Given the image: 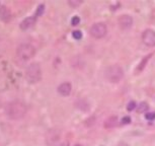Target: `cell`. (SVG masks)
I'll return each mask as SVG.
<instances>
[{
    "mask_svg": "<svg viewBox=\"0 0 155 146\" xmlns=\"http://www.w3.org/2000/svg\"><path fill=\"white\" fill-rule=\"evenodd\" d=\"M81 3H82V1H81V0H69V1H68V4L71 7H73V8L78 7Z\"/></svg>",
    "mask_w": 155,
    "mask_h": 146,
    "instance_id": "cell-13",
    "label": "cell"
},
{
    "mask_svg": "<svg viewBox=\"0 0 155 146\" xmlns=\"http://www.w3.org/2000/svg\"><path fill=\"white\" fill-rule=\"evenodd\" d=\"M16 54L19 59L26 61L34 56L36 49H34V47L33 45H31V44H21V45L17 47Z\"/></svg>",
    "mask_w": 155,
    "mask_h": 146,
    "instance_id": "cell-4",
    "label": "cell"
},
{
    "mask_svg": "<svg viewBox=\"0 0 155 146\" xmlns=\"http://www.w3.org/2000/svg\"><path fill=\"white\" fill-rule=\"evenodd\" d=\"M42 78V69L39 63H31L28 66L26 70V79L29 83H37Z\"/></svg>",
    "mask_w": 155,
    "mask_h": 146,
    "instance_id": "cell-2",
    "label": "cell"
},
{
    "mask_svg": "<svg viewBox=\"0 0 155 146\" xmlns=\"http://www.w3.org/2000/svg\"><path fill=\"white\" fill-rule=\"evenodd\" d=\"M118 23H119L120 28L122 29H128L132 26L133 24V18L131 15H128V14H123L119 17L118 19Z\"/></svg>",
    "mask_w": 155,
    "mask_h": 146,
    "instance_id": "cell-7",
    "label": "cell"
},
{
    "mask_svg": "<svg viewBox=\"0 0 155 146\" xmlns=\"http://www.w3.org/2000/svg\"><path fill=\"white\" fill-rule=\"evenodd\" d=\"M119 124V120H118L117 117L115 116H112V117H109L107 120L103 123V127L105 129H113V128H116Z\"/></svg>",
    "mask_w": 155,
    "mask_h": 146,
    "instance_id": "cell-11",
    "label": "cell"
},
{
    "mask_svg": "<svg viewBox=\"0 0 155 146\" xmlns=\"http://www.w3.org/2000/svg\"><path fill=\"white\" fill-rule=\"evenodd\" d=\"M107 26H105V23H94L89 29L90 36L94 39H102L103 37L107 34Z\"/></svg>",
    "mask_w": 155,
    "mask_h": 146,
    "instance_id": "cell-5",
    "label": "cell"
},
{
    "mask_svg": "<svg viewBox=\"0 0 155 146\" xmlns=\"http://www.w3.org/2000/svg\"><path fill=\"white\" fill-rule=\"evenodd\" d=\"M149 109V106L146 103H141L139 106H137V112L138 113H144Z\"/></svg>",
    "mask_w": 155,
    "mask_h": 146,
    "instance_id": "cell-12",
    "label": "cell"
},
{
    "mask_svg": "<svg viewBox=\"0 0 155 146\" xmlns=\"http://www.w3.org/2000/svg\"><path fill=\"white\" fill-rule=\"evenodd\" d=\"M72 36L75 40H80L82 38V33H81L80 31H74L72 33Z\"/></svg>",
    "mask_w": 155,
    "mask_h": 146,
    "instance_id": "cell-15",
    "label": "cell"
},
{
    "mask_svg": "<svg viewBox=\"0 0 155 146\" xmlns=\"http://www.w3.org/2000/svg\"><path fill=\"white\" fill-rule=\"evenodd\" d=\"M145 118L148 121H153L155 120V113H147L145 114Z\"/></svg>",
    "mask_w": 155,
    "mask_h": 146,
    "instance_id": "cell-17",
    "label": "cell"
},
{
    "mask_svg": "<svg viewBox=\"0 0 155 146\" xmlns=\"http://www.w3.org/2000/svg\"><path fill=\"white\" fill-rule=\"evenodd\" d=\"M74 146H82V145H81V144H75Z\"/></svg>",
    "mask_w": 155,
    "mask_h": 146,
    "instance_id": "cell-22",
    "label": "cell"
},
{
    "mask_svg": "<svg viewBox=\"0 0 155 146\" xmlns=\"http://www.w3.org/2000/svg\"><path fill=\"white\" fill-rule=\"evenodd\" d=\"M57 90L61 95L67 96L71 93V90H72V85H71V83H69V82H63L58 86Z\"/></svg>",
    "mask_w": 155,
    "mask_h": 146,
    "instance_id": "cell-9",
    "label": "cell"
},
{
    "mask_svg": "<svg viewBox=\"0 0 155 146\" xmlns=\"http://www.w3.org/2000/svg\"><path fill=\"white\" fill-rule=\"evenodd\" d=\"M137 107V105H136V103L135 101H130L129 103H128V106H127V110L128 111H133V110H135Z\"/></svg>",
    "mask_w": 155,
    "mask_h": 146,
    "instance_id": "cell-16",
    "label": "cell"
},
{
    "mask_svg": "<svg viewBox=\"0 0 155 146\" xmlns=\"http://www.w3.org/2000/svg\"><path fill=\"white\" fill-rule=\"evenodd\" d=\"M150 56H151V55L147 56L146 58H145V60L142 61V63L140 64V66H139V67H138V71H142V69H143V68L145 67V64H146V62H147V60H148V59H149V57H150Z\"/></svg>",
    "mask_w": 155,
    "mask_h": 146,
    "instance_id": "cell-19",
    "label": "cell"
},
{
    "mask_svg": "<svg viewBox=\"0 0 155 146\" xmlns=\"http://www.w3.org/2000/svg\"><path fill=\"white\" fill-rule=\"evenodd\" d=\"M122 123L125 124V125H126V124H130V123H131V118L128 117V116H127V117H124L122 119Z\"/></svg>",
    "mask_w": 155,
    "mask_h": 146,
    "instance_id": "cell-20",
    "label": "cell"
},
{
    "mask_svg": "<svg viewBox=\"0 0 155 146\" xmlns=\"http://www.w3.org/2000/svg\"><path fill=\"white\" fill-rule=\"evenodd\" d=\"M142 41L147 47H155V31L151 29H145L142 34Z\"/></svg>",
    "mask_w": 155,
    "mask_h": 146,
    "instance_id": "cell-6",
    "label": "cell"
},
{
    "mask_svg": "<svg viewBox=\"0 0 155 146\" xmlns=\"http://www.w3.org/2000/svg\"><path fill=\"white\" fill-rule=\"evenodd\" d=\"M28 107L21 101H13L6 107V114L12 120H20L26 116Z\"/></svg>",
    "mask_w": 155,
    "mask_h": 146,
    "instance_id": "cell-1",
    "label": "cell"
},
{
    "mask_svg": "<svg viewBox=\"0 0 155 146\" xmlns=\"http://www.w3.org/2000/svg\"><path fill=\"white\" fill-rule=\"evenodd\" d=\"M37 18H38V17H37L36 15L26 17V18H24L23 21H21L20 26H20L21 29H23V31H26V29L33 28L34 24L36 23V21H37Z\"/></svg>",
    "mask_w": 155,
    "mask_h": 146,
    "instance_id": "cell-8",
    "label": "cell"
},
{
    "mask_svg": "<svg viewBox=\"0 0 155 146\" xmlns=\"http://www.w3.org/2000/svg\"><path fill=\"white\" fill-rule=\"evenodd\" d=\"M105 78L113 83H117L124 77V70L119 65H112L105 70Z\"/></svg>",
    "mask_w": 155,
    "mask_h": 146,
    "instance_id": "cell-3",
    "label": "cell"
},
{
    "mask_svg": "<svg viewBox=\"0 0 155 146\" xmlns=\"http://www.w3.org/2000/svg\"><path fill=\"white\" fill-rule=\"evenodd\" d=\"M79 23H80V18H79V16H74L73 17L72 19H71V24H72V26H78V24H79Z\"/></svg>",
    "mask_w": 155,
    "mask_h": 146,
    "instance_id": "cell-18",
    "label": "cell"
},
{
    "mask_svg": "<svg viewBox=\"0 0 155 146\" xmlns=\"http://www.w3.org/2000/svg\"><path fill=\"white\" fill-rule=\"evenodd\" d=\"M118 146H130V145L126 142H120L119 144H118Z\"/></svg>",
    "mask_w": 155,
    "mask_h": 146,
    "instance_id": "cell-21",
    "label": "cell"
},
{
    "mask_svg": "<svg viewBox=\"0 0 155 146\" xmlns=\"http://www.w3.org/2000/svg\"><path fill=\"white\" fill-rule=\"evenodd\" d=\"M11 18V11L10 9L7 6L1 5L0 6V19L4 23H7L9 21Z\"/></svg>",
    "mask_w": 155,
    "mask_h": 146,
    "instance_id": "cell-10",
    "label": "cell"
},
{
    "mask_svg": "<svg viewBox=\"0 0 155 146\" xmlns=\"http://www.w3.org/2000/svg\"><path fill=\"white\" fill-rule=\"evenodd\" d=\"M44 7H45V6H44V4H41L40 6H38V9H37V12H36V14H34V15H36L37 17L41 16L42 14H43V12H44V9H45Z\"/></svg>",
    "mask_w": 155,
    "mask_h": 146,
    "instance_id": "cell-14",
    "label": "cell"
}]
</instances>
